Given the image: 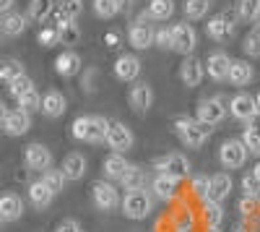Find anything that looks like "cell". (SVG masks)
I'll list each match as a JSON object with an SVG mask.
<instances>
[{"label":"cell","mask_w":260,"mask_h":232,"mask_svg":"<svg viewBox=\"0 0 260 232\" xmlns=\"http://www.w3.org/2000/svg\"><path fill=\"white\" fill-rule=\"evenodd\" d=\"M107 123L110 120L102 115H81L73 120L71 133L76 141H83V143H102L107 133Z\"/></svg>","instance_id":"6da1fadb"},{"label":"cell","mask_w":260,"mask_h":232,"mask_svg":"<svg viewBox=\"0 0 260 232\" xmlns=\"http://www.w3.org/2000/svg\"><path fill=\"white\" fill-rule=\"evenodd\" d=\"M211 125L201 123L198 118H177L175 120V133L180 136V141L190 149H201V146L211 138Z\"/></svg>","instance_id":"7a4b0ae2"},{"label":"cell","mask_w":260,"mask_h":232,"mask_svg":"<svg viewBox=\"0 0 260 232\" xmlns=\"http://www.w3.org/2000/svg\"><path fill=\"white\" fill-rule=\"evenodd\" d=\"M120 209L127 219H146L154 209V196H151L146 188H136V191H127L120 201Z\"/></svg>","instance_id":"3957f363"},{"label":"cell","mask_w":260,"mask_h":232,"mask_svg":"<svg viewBox=\"0 0 260 232\" xmlns=\"http://www.w3.org/2000/svg\"><path fill=\"white\" fill-rule=\"evenodd\" d=\"M237 24H240L237 8H226V11H221L219 16L208 18L206 32H208V37H211L213 42H226V39H232V34H234Z\"/></svg>","instance_id":"277c9868"},{"label":"cell","mask_w":260,"mask_h":232,"mask_svg":"<svg viewBox=\"0 0 260 232\" xmlns=\"http://www.w3.org/2000/svg\"><path fill=\"white\" fill-rule=\"evenodd\" d=\"M104 141H107V146H110L115 154H125V152L133 149L136 136H133V131H130L125 123H120V120H110V123H107Z\"/></svg>","instance_id":"5b68a950"},{"label":"cell","mask_w":260,"mask_h":232,"mask_svg":"<svg viewBox=\"0 0 260 232\" xmlns=\"http://www.w3.org/2000/svg\"><path fill=\"white\" fill-rule=\"evenodd\" d=\"M154 170H156V175H169V178L185 180L190 175V159L180 152H169L154 162Z\"/></svg>","instance_id":"8992f818"},{"label":"cell","mask_w":260,"mask_h":232,"mask_svg":"<svg viewBox=\"0 0 260 232\" xmlns=\"http://www.w3.org/2000/svg\"><path fill=\"white\" fill-rule=\"evenodd\" d=\"M247 157H250V152L242 143V138H226L221 143V149H219V159H221V164L226 167V170H242Z\"/></svg>","instance_id":"52a82bcc"},{"label":"cell","mask_w":260,"mask_h":232,"mask_svg":"<svg viewBox=\"0 0 260 232\" xmlns=\"http://www.w3.org/2000/svg\"><path fill=\"white\" fill-rule=\"evenodd\" d=\"M169 29H172V50L190 57L195 52V47H198V34H195V29L190 24H185V21L182 24H172Z\"/></svg>","instance_id":"ba28073f"},{"label":"cell","mask_w":260,"mask_h":232,"mask_svg":"<svg viewBox=\"0 0 260 232\" xmlns=\"http://www.w3.org/2000/svg\"><path fill=\"white\" fill-rule=\"evenodd\" d=\"M91 196H94L96 209H102V212H115V209L120 206V201H122L117 185H112L110 180H96L91 185Z\"/></svg>","instance_id":"9c48e42d"},{"label":"cell","mask_w":260,"mask_h":232,"mask_svg":"<svg viewBox=\"0 0 260 232\" xmlns=\"http://www.w3.org/2000/svg\"><path fill=\"white\" fill-rule=\"evenodd\" d=\"M226 112L229 110H226V104H224L221 97H206V99L198 102V112H195V118L213 128V125H219L226 118Z\"/></svg>","instance_id":"30bf717a"},{"label":"cell","mask_w":260,"mask_h":232,"mask_svg":"<svg viewBox=\"0 0 260 232\" xmlns=\"http://www.w3.org/2000/svg\"><path fill=\"white\" fill-rule=\"evenodd\" d=\"M127 104L136 115H146L151 107H154V89L146 81H136L127 92Z\"/></svg>","instance_id":"8fae6325"},{"label":"cell","mask_w":260,"mask_h":232,"mask_svg":"<svg viewBox=\"0 0 260 232\" xmlns=\"http://www.w3.org/2000/svg\"><path fill=\"white\" fill-rule=\"evenodd\" d=\"M154 26L148 24V18L141 16L136 18L133 24L127 26V42H130V47H136V50H148L151 45H154Z\"/></svg>","instance_id":"7c38bea8"},{"label":"cell","mask_w":260,"mask_h":232,"mask_svg":"<svg viewBox=\"0 0 260 232\" xmlns=\"http://www.w3.org/2000/svg\"><path fill=\"white\" fill-rule=\"evenodd\" d=\"M24 164L34 172H45L52 167V152L45 143H29L24 149Z\"/></svg>","instance_id":"4fadbf2b"},{"label":"cell","mask_w":260,"mask_h":232,"mask_svg":"<svg viewBox=\"0 0 260 232\" xmlns=\"http://www.w3.org/2000/svg\"><path fill=\"white\" fill-rule=\"evenodd\" d=\"M229 115L234 118V120H242V123H247L255 112H260L257 110V102H255V97L250 94V92H240V94H234L232 99H229Z\"/></svg>","instance_id":"5bb4252c"},{"label":"cell","mask_w":260,"mask_h":232,"mask_svg":"<svg viewBox=\"0 0 260 232\" xmlns=\"http://www.w3.org/2000/svg\"><path fill=\"white\" fill-rule=\"evenodd\" d=\"M229 66H232V57H229L224 50H213V52L206 57V63H203L206 73H208L216 83L226 81V76H229Z\"/></svg>","instance_id":"9a60e30c"},{"label":"cell","mask_w":260,"mask_h":232,"mask_svg":"<svg viewBox=\"0 0 260 232\" xmlns=\"http://www.w3.org/2000/svg\"><path fill=\"white\" fill-rule=\"evenodd\" d=\"M234 188V180L229 172H216L208 178V201H216V204H224Z\"/></svg>","instance_id":"2e32d148"},{"label":"cell","mask_w":260,"mask_h":232,"mask_svg":"<svg viewBox=\"0 0 260 232\" xmlns=\"http://www.w3.org/2000/svg\"><path fill=\"white\" fill-rule=\"evenodd\" d=\"M65 110H68V99L62 97V92L50 89L47 94H42L39 112L45 115V118H60V115H65Z\"/></svg>","instance_id":"e0dca14e"},{"label":"cell","mask_w":260,"mask_h":232,"mask_svg":"<svg viewBox=\"0 0 260 232\" xmlns=\"http://www.w3.org/2000/svg\"><path fill=\"white\" fill-rule=\"evenodd\" d=\"M206 76V68H203V63L198 57H185V63L180 66V81L185 83V86H201V81Z\"/></svg>","instance_id":"ac0fdd59"},{"label":"cell","mask_w":260,"mask_h":232,"mask_svg":"<svg viewBox=\"0 0 260 232\" xmlns=\"http://www.w3.org/2000/svg\"><path fill=\"white\" fill-rule=\"evenodd\" d=\"M24 217V198L18 193H3L0 196V219L3 222H18Z\"/></svg>","instance_id":"d6986e66"},{"label":"cell","mask_w":260,"mask_h":232,"mask_svg":"<svg viewBox=\"0 0 260 232\" xmlns=\"http://www.w3.org/2000/svg\"><path fill=\"white\" fill-rule=\"evenodd\" d=\"M8 136H24L29 128H31V115L26 112V110H11L8 112V118H6V123L0 125Z\"/></svg>","instance_id":"ffe728a7"},{"label":"cell","mask_w":260,"mask_h":232,"mask_svg":"<svg viewBox=\"0 0 260 232\" xmlns=\"http://www.w3.org/2000/svg\"><path fill=\"white\" fill-rule=\"evenodd\" d=\"M180 183L177 178H169V175H156L154 183H151V191L159 201H175L177 193H180Z\"/></svg>","instance_id":"44dd1931"},{"label":"cell","mask_w":260,"mask_h":232,"mask_svg":"<svg viewBox=\"0 0 260 232\" xmlns=\"http://www.w3.org/2000/svg\"><path fill=\"white\" fill-rule=\"evenodd\" d=\"M29 26V18L26 13H18V11H8L3 18H0V34L6 37H21Z\"/></svg>","instance_id":"7402d4cb"},{"label":"cell","mask_w":260,"mask_h":232,"mask_svg":"<svg viewBox=\"0 0 260 232\" xmlns=\"http://www.w3.org/2000/svg\"><path fill=\"white\" fill-rule=\"evenodd\" d=\"M255 78V71L247 60H232V66H229V76L226 81L232 83V86H247V83Z\"/></svg>","instance_id":"603a6c76"},{"label":"cell","mask_w":260,"mask_h":232,"mask_svg":"<svg viewBox=\"0 0 260 232\" xmlns=\"http://www.w3.org/2000/svg\"><path fill=\"white\" fill-rule=\"evenodd\" d=\"M141 73V60L136 55H120L115 63V76L120 81H136Z\"/></svg>","instance_id":"cb8c5ba5"},{"label":"cell","mask_w":260,"mask_h":232,"mask_svg":"<svg viewBox=\"0 0 260 232\" xmlns=\"http://www.w3.org/2000/svg\"><path fill=\"white\" fill-rule=\"evenodd\" d=\"M60 170H62V175H65V180H81L83 175H86V157L83 154H78V152H73V154H68L62 159V164H60Z\"/></svg>","instance_id":"d4e9b609"},{"label":"cell","mask_w":260,"mask_h":232,"mask_svg":"<svg viewBox=\"0 0 260 232\" xmlns=\"http://www.w3.org/2000/svg\"><path fill=\"white\" fill-rule=\"evenodd\" d=\"M127 167H130V162L125 159V154H110L104 159V164H102V170H104V180H122V175L127 172Z\"/></svg>","instance_id":"484cf974"},{"label":"cell","mask_w":260,"mask_h":232,"mask_svg":"<svg viewBox=\"0 0 260 232\" xmlns=\"http://www.w3.org/2000/svg\"><path fill=\"white\" fill-rule=\"evenodd\" d=\"M83 6L78 3V0H55V24H68V21H76L81 16Z\"/></svg>","instance_id":"4316f807"},{"label":"cell","mask_w":260,"mask_h":232,"mask_svg":"<svg viewBox=\"0 0 260 232\" xmlns=\"http://www.w3.org/2000/svg\"><path fill=\"white\" fill-rule=\"evenodd\" d=\"M167 222L172 224V232H192L195 227V214L190 212L187 206H180V209H172Z\"/></svg>","instance_id":"83f0119b"},{"label":"cell","mask_w":260,"mask_h":232,"mask_svg":"<svg viewBox=\"0 0 260 232\" xmlns=\"http://www.w3.org/2000/svg\"><path fill=\"white\" fill-rule=\"evenodd\" d=\"M55 71H57L62 78L76 76V73L81 71V57H78V52H73V50L60 52V55H57V60H55Z\"/></svg>","instance_id":"f1b7e54d"},{"label":"cell","mask_w":260,"mask_h":232,"mask_svg":"<svg viewBox=\"0 0 260 232\" xmlns=\"http://www.w3.org/2000/svg\"><path fill=\"white\" fill-rule=\"evenodd\" d=\"M143 16L148 21H169L175 16V0H148Z\"/></svg>","instance_id":"f546056e"},{"label":"cell","mask_w":260,"mask_h":232,"mask_svg":"<svg viewBox=\"0 0 260 232\" xmlns=\"http://www.w3.org/2000/svg\"><path fill=\"white\" fill-rule=\"evenodd\" d=\"M52 198H55V193H52L42 180H34V183L29 185V204H31L34 209H47V206L52 204Z\"/></svg>","instance_id":"4dcf8cb0"},{"label":"cell","mask_w":260,"mask_h":232,"mask_svg":"<svg viewBox=\"0 0 260 232\" xmlns=\"http://www.w3.org/2000/svg\"><path fill=\"white\" fill-rule=\"evenodd\" d=\"M52 11H55V0H29L26 18L34 21V24H45V21L52 16Z\"/></svg>","instance_id":"1f68e13d"},{"label":"cell","mask_w":260,"mask_h":232,"mask_svg":"<svg viewBox=\"0 0 260 232\" xmlns=\"http://www.w3.org/2000/svg\"><path fill=\"white\" fill-rule=\"evenodd\" d=\"M57 45H65V47H73L81 42V29L76 26V21H68V24H57Z\"/></svg>","instance_id":"d6a6232c"},{"label":"cell","mask_w":260,"mask_h":232,"mask_svg":"<svg viewBox=\"0 0 260 232\" xmlns=\"http://www.w3.org/2000/svg\"><path fill=\"white\" fill-rule=\"evenodd\" d=\"M234 8L240 21H245V24H257L260 21V0H240Z\"/></svg>","instance_id":"836d02e7"},{"label":"cell","mask_w":260,"mask_h":232,"mask_svg":"<svg viewBox=\"0 0 260 232\" xmlns=\"http://www.w3.org/2000/svg\"><path fill=\"white\" fill-rule=\"evenodd\" d=\"M18 76H24V63L16 60V57L0 60V81H3V83H11V81H16Z\"/></svg>","instance_id":"e575fe53"},{"label":"cell","mask_w":260,"mask_h":232,"mask_svg":"<svg viewBox=\"0 0 260 232\" xmlns=\"http://www.w3.org/2000/svg\"><path fill=\"white\" fill-rule=\"evenodd\" d=\"M208 8H211V0H185V18L187 21H201L208 16Z\"/></svg>","instance_id":"d590c367"},{"label":"cell","mask_w":260,"mask_h":232,"mask_svg":"<svg viewBox=\"0 0 260 232\" xmlns=\"http://www.w3.org/2000/svg\"><path fill=\"white\" fill-rule=\"evenodd\" d=\"M203 219L208 222V227H221L224 222V204H216V201H203Z\"/></svg>","instance_id":"8d00e7d4"},{"label":"cell","mask_w":260,"mask_h":232,"mask_svg":"<svg viewBox=\"0 0 260 232\" xmlns=\"http://www.w3.org/2000/svg\"><path fill=\"white\" fill-rule=\"evenodd\" d=\"M122 188L125 191H136V188H143V183H146V172L141 170L138 164H130L127 167V172L122 175Z\"/></svg>","instance_id":"74e56055"},{"label":"cell","mask_w":260,"mask_h":232,"mask_svg":"<svg viewBox=\"0 0 260 232\" xmlns=\"http://www.w3.org/2000/svg\"><path fill=\"white\" fill-rule=\"evenodd\" d=\"M42 183H45V185L50 188V191L57 196V193L62 191V188H65V183H68V180H65L62 170H55V167H50V170L42 172Z\"/></svg>","instance_id":"f35d334b"},{"label":"cell","mask_w":260,"mask_h":232,"mask_svg":"<svg viewBox=\"0 0 260 232\" xmlns=\"http://www.w3.org/2000/svg\"><path fill=\"white\" fill-rule=\"evenodd\" d=\"M242 50H245L247 57H260V24H255L247 32V37L242 42Z\"/></svg>","instance_id":"ab89813d"},{"label":"cell","mask_w":260,"mask_h":232,"mask_svg":"<svg viewBox=\"0 0 260 232\" xmlns=\"http://www.w3.org/2000/svg\"><path fill=\"white\" fill-rule=\"evenodd\" d=\"M16 102H18V107H21V110L31 112V110H39V104H42V94H39V92H37V86H34V89H29L26 94H21Z\"/></svg>","instance_id":"60d3db41"},{"label":"cell","mask_w":260,"mask_h":232,"mask_svg":"<svg viewBox=\"0 0 260 232\" xmlns=\"http://www.w3.org/2000/svg\"><path fill=\"white\" fill-rule=\"evenodd\" d=\"M29 89H34V81H31L26 73H24V76H18L16 81L8 83V92H11V97H16V99H18L21 94H26Z\"/></svg>","instance_id":"b9f144b4"},{"label":"cell","mask_w":260,"mask_h":232,"mask_svg":"<svg viewBox=\"0 0 260 232\" xmlns=\"http://www.w3.org/2000/svg\"><path fill=\"white\" fill-rule=\"evenodd\" d=\"M237 206H240V212L245 217H255V214H260V196H242Z\"/></svg>","instance_id":"7bdbcfd3"},{"label":"cell","mask_w":260,"mask_h":232,"mask_svg":"<svg viewBox=\"0 0 260 232\" xmlns=\"http://www.w3.org/2000/svg\"><path fill=\"white\" fill-rule=\"evenodd\" d=\"M190 191H192V196H195V198L206 201V198H208V178H206V175L192 178V180H190Z\"/></svg>","instance_id":"ee69618b"},{"label":"cell","mask_w":260,"mask_h":232,"mask_svg":"<svg viewBox=\"0 0 260 232\" xmlns=\"http://www.w3.org/2000/svg\"><path fill=\"white\" fill-rule=\"evenodd\" d=\"M94 13L99 18H112L117 13V6H115V0H94Z\"/></svg>","instance_id":"f6af8a7d"},{"label":"cell","mask_w":260,"mask_h":232,"mask_svg":"<svg viewBox=\"0 0 260 232\" xmlns=\"http://www.w3.org/2000/svg\"><path fill=\"white\" fill-rule=\"evenodd\" d=\"M154 45L159 50H172V29L169 26H159L154 32Z\"/></svg>","instance_id":"bcb514c9"},{"label":"cell","mask_w":260,"mask_h":232,"mask_svg":"<svg viewBox=\"0 0 260 232\" xmlns=\"http://www.w3.org/2000/svg\"><path fill=\"white\" fill-rule=\"evenodd\" d=\"M37 42H39L42 47H52L55 42H57V29H55V26H45V29H39Z\"/></svg>","instance_id":"7dc6e473"},{"label":"cell","mask_w":260,"mask_h":232,"mask_svg":"<svg viewBox=\"0 0 260 232\" xmlns=\"http://www.w3.org/2000/svg\"><path fill=\"white\" fill-rule=\"evenodd\" d=\"M242 143L247 146V152L260 157V133H252V131H245L242 133Z\"/></svg>","instance_id":"c3c4849f"},{"label":"cell","mask_w":260,"mask_h":232,"mask_svg":"<svg viewBox=\"0 0 260 232\" xmlns=\"http://www.w3.org/2000/svg\"><path fill=\"white\" fill-rule=\"evenodd\" d=\"M242 191H245V196H260V183L255 180L252 172H247L242 178Z\"/></svg>","instance_id":"681fc988"},{"label":"cell","mask_w":260,"mask_h":232,"mask_svg":"<svg viewBox=\"0 0 260 232\" xmlns=\"http://www.w3.org/2000/svg\"><path fill=\"white\" fill-rule=\"evenodd\" d=\"M94 78H96V71L91 68L89 73H86V76H83V92H89V94L94 92Z\"/></svg>","instance_id":"f907efd6"},{"label":"cell","mask_w":260,"mask_h":232,"mask_svg":"<svg viewBox=\"0 0 260 232\" xmlns=\"http://www.w3.org/2000/svg\"><path fill=\"white\" fill-rule=\"evenodd\" d=\"M55 232H81V227H78V222H73V219H65Z\"/></svg>","instance_id":"816d5d0a"},{"label":"cell","mask_w":260,"mask_h":232,"mask_svg":"<svg viewBox=\"0 0 260 232\" xmlns=\"http://www.w3.org/2000/svg\"><path fill=\"white\" fill-rule=\"evenodd\" d=\"M245 131H252V133H260V112H255L250 120H247V128Z\"/></svg>","instance_id":"f5cc1de1"},{"label":"cell","mask_w":260,"mask_h":232,"mask_svg":"<svg viewBox=\"0 0 260 232\" xmlns=\"http://www.w3.org/2000/svg\"><path fill=\"white\" fill-rule=\"evenodd\" d=\"M8 11H13V0H0V18H3Z\"/></svg>","instance_id":"db71d44e"},{"label":"cell","mask_w":260,"mask_h":232,"mask_svg":"<svg viewBox=\"0 0 260 232\" xmlns=\"http://www.w3.org/2000/svg\"><path fill=\"white\" fill-rule=\"evenodd\" d=\"M115 6H117V13H120V11H127L133 6V0H115Z\"/></svg>","instance_id":"11a10c76"},{"label":"cell","mask_w":260,"mask_h":232,"mask_svg":"<svg viewBox=\"0 0 260 232\" xmlns=\"http://www.w3.org/2000/svg\"><path fill=\"white\" fill-rule=\"evenodd\" d=\"M8 112H11V110L6 107V104H3V102H0V125H3V123H6V118H8Z\"/></svg>","instance_id":"9f6ffc18"},{"label":"cell","mask_w":260,"mask_h":232,"mask_svg":"<svg viewBox=\"0 0 260 232\" xmlns=\"http://www.w3.org/2000/svg\"><path fill=\"white\" fill-rule=\"evenodd\" d=\"M250 172H252V175H255V180H257V183H260V162H257V164H255V167H252V170H250Z\"/></svg>","instance_id":"6f0895ef"},{"label":"cell","mask_w":260,"mask_h":232,"mask_svg":"<svg viewBox=\"0 0 260 232\" xmlns=\"http://www.w3.org/2000/svg\"><path fill=\"white\" fill-rule=\"evenodd\" d=\"M208 232H221V227H208Z\"/></svg>","instance_id":"680465c9"},{"label":"cell","mask_w":260,"mask_h":232,"mask_svg":"<svg viewBox=\"0 0 260 232\" xmlns=\"http://www.w3.org/2000/svg\"><path fill=\"white\" fill-rule=\"evenodd\" d=\"M255 102H257V110H260V92L255 94Z\"/></svg>","instance_id":"91938a15"},{"label":"cell","mask_w":260,"mask_h":232,"mask_svg":"<svg viewBox=\"0 0 260 232\" xmlns=\"http://www.w3.org/2000/svg\"><path fill=\"white\" fill-rule=\"evenodd\" d=\"M0 222H3V219H0Z\"/></svg>","instance_id":"94428289"},{"label":"cell","mask_w":260,"mask_h":232,"mask_svg":"<svg viewBox=\"0 0 260 232\" xmlns=\"http://www.w3.org/2000/svg\"><path fill=\"white\" fill-rule=\"evenodd\" d=\"M78 3H81V0H78Z\"/></svg>","instance_id":"6125c7cd"}]
</instances>
